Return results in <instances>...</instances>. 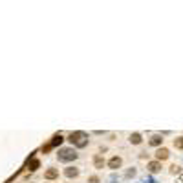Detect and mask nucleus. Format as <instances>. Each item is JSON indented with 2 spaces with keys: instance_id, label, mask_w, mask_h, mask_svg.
Masks as SVG:
<instances>
[{
  "instance_id": "nucleus-1",
  "label": "nucleus",
  "mask_w": 183,
  "mask_h": 183,
  "mask_svg": "<svg viewBox=\"0 0 183 183\" xmlns=\"http://www.w3.org/2000/svg\"><path fill=\"white\" fill-rule=\"evenodd\" d=\"M68 141H71L77 148H84L88 145V136L84 132H71L70 137H68Z\"/></svg>"
},
{
  "instance_id": "nucleus-2",
  "label": "nucleus",
  "mask_w": 183,
  "mask_h": 183,
  "mask_svg": "<svg viewBox=\"0 0 183 183\" xmlns=\"http://www.w3.org/2000/svg\"><path fill=\"white\" fill-rule=\"evenodd\" d=\"M57 158H59V161H62V163H70V161H73V159L77 158V152H75L73 148H60L59 154H57Z\"/></svg>"
},
{
  "instance_id": "nucleus-3",
  "label": "nucleus",
  "mask_w": 183,
  "mask_h": 183,
  "mask_svg": "<svg viewBox=\"0 0 183 183\" xmlns=\"http://www.w3.org/2000/svg\"><path fill=\"white\" fill-rule=\"evenodd\" d=\"M170 156V152L167 150V148H159L158 152H156V161H163V159H167Z\"/></svg>"
},
{
  "instance_id": "nucleus-4",
  "label": "nucleus",
  "mask_w": 183,
  "mask_h": 183,
  "mask_svg": "<svg viewBox=\"0 0 183 183\" xmlns=\"http://www.w3.org/2000/svg\"><path fill=\"white\" fill-rule=\"evenodd\" d=\"M123 165V161H121V158H117V156H114L110 161H108V167L112 169V170H115V169H119Z\"/></svg>"
},
{
  "instance_id": "nucleus-5",
  "label": "nucleus",
  "mask_w": 183,
  "mask_h": 183,
  "mask_svg": "<svg viewBox=\"0 0 183 183\" xmlns=\"http://www.w3.org/2000/svg\"><path fill=\"white\" fill-rule=\"evenodd\" d=\"M148 143H150V145H152V147H159V145H161V143H163V137H161V136H158V134H156V136H152V137H150V141H148Z\"/></svg>"
},
{
  "instance_id": "nucleus-6",
  "label": "nucleus",
  "mask_w": 183,
  "mask_h": 183,
  "mask_svg": "<svg viewBox=\"0 0 183 183\" xmlns=\"http://www.w3.org/2000/svg\"><path fill=\"white\" fill-rule=\"evenodd\" d=\"M159 169H161V161H150L148 163V170L150 172H158Z\"/></svg>"
},
{
  "instance_id": "nucleus-7",
  "label": "nucleus",
  "mask_w": 183,
  "mask_h": 183,
  "mask_svg": "<svg viewBox=\"0 0 183 183\" xmlns=\"http://www.w3.org/2000/svg\"><path fill=\"white\" fill-rule=\"evenodd\" d=\"M57 176H59V170H55V169H49V170H46V174H44L46 180H55Z\"/></svg>"
},
{
  "instance_id": "nucleus-8",
  "label": "nucleus",
  "mask_w": 183,
  "mask_h": 183,
  "mask_svg": "<svg viewBox=\"0 0 183 183\" xmlns=\"http://www.w3.org/2000/svg\"><path fill=\"white\" fill-rule=\"evenodd\" d=\"M64 174H66V176H68V178H75V176H77V174H79V170H77V169H75V167H68V169H66V170H64Z\"/></svg>"
},
{
  "instance_id": "nucleus-9",
  "label": "nucleus",
  "mask_w": 183,
  "mask_h": 183,
  "mask_svg": "<svg viewBox=\"0 0 183 183\" xmlns=\"http://www.w3.org/2000/svg\"><path fill=\"white\" fill-rule=\"evenodd\" d=\"M130 143H132V145H139V143H141V134L134 132V134L130 136Z\"/></svg>"
},
{
  "instance_id": "nucleus-10",
  "label": "nucleus",
  "mask_w": 183,
  "mask_h": 183,
  "mask_svg": "<svg viewBox=\"0 0 183 183\" xmlns=\"http://www.w3.org/2000/svg\"><path fill=\"white\" fill-rule=\"evenodd\" d=\"M62 141H64V137H62V136H60V134H57V136H55V137H53V141H51V143H49V145H51V148H53V147H57V145H60V143H62Z\"/></svg>"
},
{
  "instance_id": "nucleus-11",
  "label": "nucleus",
  "mask_w": 183,
  "mask_h": 183,
  "mask_svg": "<svg viewBox=\"0 0 183 183\" xmlns=\"http://www.w3.org/2000/svg\"><path fill=\"white\" fill-rule=\"evenodd\" d=\"M93 165H95V169H103V165H104V159H103L101 156H95V158H93Z\"/></svg>"
},
{
  "instance_id": "nucleus-12",
  "label": "nucleus",
  "mask_w": 183,
  "mask_h": 183,
  "mask_svg": "<svg viewBox=\"0 0 183 183\" xmlns=\"http://www.w3.org/2000/svg\"><path fill=\"white\" fill-rule=\"evenodd\" d=\"M38 165H40V161H38V159H31V161H29V170H37V169H38Z\"/></svg>"
},
{
  "instance_id": "nucleus-13",
  "label": "nucleus",
  "mask_w": 183,
  "mask_h": 183,
  "mask_svg": "<svg viewBox=\"0 0 183 183\" xmlns=\"http://www.w3.org/2000/svg\"><path fill=\"white\" fill-rule=\"evenodd\" d=\"M174 147H176V148H183V137L174 139Z\"/></svg>"
},
{
  "instance_id": "nucleus-14",
  "label": "nucleus",
  "mask_w": 183,
  "mask_h": 183,
  "mask_svg": "<svg viewBox=\"0 0 183 183\" xmlns=\"http://www.w3.org/2000/svg\"><path fill=\"white\" fill-rule=\"evenodd\" d=\"M180 169H181V167H178V165H174V167H172L170 170H172V174H178V172H180Z\"/></svg>"
},
{
  "instance_id": "nucleus-15",
  "label": "nucleus",
  "mask_w": 183,
  "mask_h": 183,
  "mask_svg": "<svg viewBox=\"0 0 183 183\" xmlns=\"http://www.w3.org/2000/svg\"><path fill=\"white\" fill-rule=\"evenodd\" d=\"M90 181H92V183H97V181H99V178H97V176H92V178H90Z\"/></svg>"
}]
</instances>
